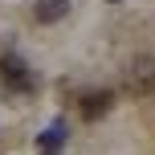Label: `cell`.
<instances>
[{"instance_id":"277c9868","label":"cell","mask_w":155,"mask_h":155,"mask_svg":"<svg viewBox=\"0 0 155 155\" xmlns=\"http://www.w3.org/2000/svg\"><path fill=\"white\" fill-rule=\"evenodd\" d=\"M65 12H70V0H37V4H33V16H37L41 25H53V21H61Z\"/></svg>"},{"instance_id":"5b68a950","label":"cell","mask_w":155,"mask_h":155,"mask_svg":"<svg viewBox=\"0 0 155 155\" xmlns=\"http://www.w3.org/2000/svg\"><path fill=\"white\" fill-rule=\"evenodd\" d=\"M110 102H114V98H110L106 90H94V94L82 98V114H86V118H102V114L110 110Z\"/></svg>"},{"instance_id":"6da1fadb","label":"cell","mask_w":155,"mask_h":155,"mask_svg":"<svg viewBox=\"0 0 155 155\" xmlns=\"http://www.w3.org/2000/svg\"><path fill=\"white\" fill-rule=\"evenodd\" d=\"M0 82H4L12 94H29L33 86H37V78H33L29 61H25V57H16L8 45H0Z\"/></svg>"},{"instance_id":"3957f363","label":"cell","mask_w":155,"mask_h":155,"mask_svg":"<svg viewBox=\"0 0 155 155\" xmlns=\"http://www.w3.org/2000/svg\"><path fill=\"white\" fill-rule=\"evenodd\" d=\"M65 147V123H53L37 135V155H61Z\"/></svg>"},{"instance_id":"7a4b0ae2","label":"cell","mask_w":155,"mask_h":155,"mask_svg":"<svg viewBox=\"0 0 155 155\" xmlns=\"http://www.w3.org/2000/svg\"><path fill=\"white\" fill-rule=\"evenodd\" d=\"M123 78H127V90L131 94H151L155 90V57H135Z\"/></svg>"},{"instance_id":"8992f818","label":"cell","mask_w":155,"mask_h":155,"mask_svg":"<svg viewBox=\"0 0 155 155\" xmlns=\"http://www.w3.org/2000/svg\"><path fill=\"white\" fill-rule=\"evenodd\" d=\"M110 4H114V0H110Z\"/></svg>"}]
</instances>
